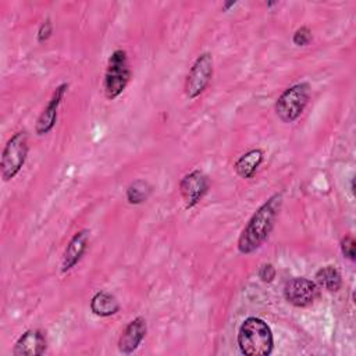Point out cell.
I'll return each instance as SVG.
<instances>
[{"label":"cell","mask_w":356,"mask_h":356,"mask_svg":"<svg viewBox=\"0 0 356 356\" xmlns=\"http://www.w3.org/2000/svg\"><path fill=\"white\" fill-rule=\"evenodd\" d=\"M281 206L282 195L274 193L253 213L238 238L239 253L250 254L261 248L274 228Z\"/></svg>","instance_id":"1"},{"label":"cell","mask_w":356,"mask_h":356,"mask_svg":"<svg viewBox=\"0 0 356 356\" xmlns=\"http://www.w3.org/2000/svg\"><path fill=\"white\" fill-rule=\"evenodd\" d=\"M238 346L246 356H268L274 348L270 325L254 316L245 318L238 330Z\"/></svg>","instance_id":"2"},{"label":"cell","mask_w":356,"mask_h":356,"mask_svg":"<svg viewBox=\"0 0 356 356\" xmlns=\"http://www.w3.org/2000/svg\"><path fill=\"white\" fill-rule=\"evenodd\" d=\"M131 67L128 54L124 49H115L107 61V68L103 79V90L107 99L114 100L127 88L131 79Z\"/></svg>","instance_id":"3"},{"label":"cell","mask_w":356,"mask_h":356,"mask_svg":"<svg viewBox=\"0 0 356 356\" xmlns=\"http://www.w3.org/2000/svg\"><path fill=\"white\" fill-rule=\"evenodd\" d=\"M310 99V85L298 82L286 88L275 102V114L282 122H293L303 113Z\"/></svg>","instance_id":"4"},{"label":"cell","mask_w":356,"mask_h":356,"mask_svg":"<svg viewBox=\"0 0 356 356\" xmlns=\"http://www.w3.org/2000/svg\"><path fill=\"white\" fill-rule=\"evenodd\" d=\"M28 150V135L25 131L15 132L7 140L0 160V171L3 181L13 179L21 171V168L25 164Z\"/></svg>","instance_id":"5"},{"label":"cell","mask_w":356,"mask_h":356,"mask_svg":"<svg viewBox=\"0 0 356 356\" xmlns=\"http://www.w3.org/2000/svg\"><path fill=\"white\" fill-rule=\"evenodd\" d=\"M213 78V56L204 51L193 61L186 79H185V95L188 99H196L209 86Z\"/></svg>","instance_id":"6"},{"label":"cell","mask_w":356,"mask_h":356,"mask_svg":"<svg viewBox=\"0 0 356 356\" xmlns=\"http://www.w3.org/2000/svg\"><path fill=\"white\" fill-rule=\"evenodd\" d=\"M318 285L305 277L289 278L284 285V298L295 307H307L318 298Z\"/></svg>","instance_id":"7"},{"label":"cell","mask_w":356,"mask_h":356,"mask_svg":"<svg viewBox=\"0 0 356 356\" xmlns=\"http://www.w3.org/2000/svg\"><path fill=\"white\" fill-rule=\"evenodd\" d=\"M210 188L209 177L200 170H192L179 181V193L186 209L195 207Z\"/></svg>","instance_id":"8"},{"label":"cell","mask_w":356,"mask_h":356,"mask_svg":"<svg viewBox=\"0 0 356 356\" xmlns=\"http://www.w3.org/2000/svg\"><path fill=\"white\" fill-rule=\"evenodd\" d=\"M67 89H68V83H65V82L60 83L54 89L50 100L47 102L46 107L43 108V111L40 113V115L36 121L35 131H36L38 135H46L54 128L56 121H57V115H58V108H60V104L63 102V97H64Z\"/></svg>","instance_id":"9"},{"label":"cell","mask_w":356,"mask_h":356,"mask_svg":"<svg viewBox=\"0 0 356 356\" xmlns=\"http://www.w3.org/2000/svg\"><path fill=\"white\" fill-rule=\"evenodd\" d=\"M146 332H147L146 320L140 316L135 317L122 330L118 339V350L122 355H131L134 350L138 349V346L146 337Z\"/></svg>","instance_id":"10"},{"label":"cell","mask_w":356,"mask_h":356,"mask_svg":"<svg viewBox=\"0 0 356 356\" xmlns=\"http://www.w3.org/2000/svg\"><path fill=\"white\" fill-rule=\"evenodd\" d=\"M47 339L46 334L38 328L26 330L15 342L14 356H39L46 350Z\"/></svg>","instance_id":"11"},{"label":"cell","mask_w":356,"mask_h":356,"mask_svg":"<svg viewBox=\"0 0 356 356\" xmlns=\"http://www.w3.org/2000/svg\"><path fill=\"white\" fill-rule=\"evenodd\" d=\"M89 245V231L88 229H79L74 234V236L70 239L63 259H61V273H67L72 270L85 254Z\"/></svg>","instance_id":"12"},{"label":"cell","mask_w":356,"mask_h":356,"mask_svg":"<svg viewBox=\"0 0 356 356\" xmlns=\"http://www.w3.org/2000/svg\"><path fill=\"white\" fill-rule=\"evenodd\" d=\"M264 159V154H263V150L260 149H252L246 153H243L234 164V170L235 172L243 178V179H249L252 178L257 168L260 167L261 161Z\"/></svg>","instance_id":"13"},{"label":"cell","mask_w":356,"mask_h":356,"mask_svg":"<svg viewBox=\"0 0 356 356\" xmlns=\"http://www.w3.org/2000/svg\"><path fill=\"white\" fill-rule=\"evenodd\" d=\"M120 310V303L117 298L107 292L99 291L90 299V312L97 317H110Z\"/></svg>","instance_id":"14"},{"label":"cell","mask_w":356,"mask_h":356,"mask_svg":"<svg viewBox=\"0 0 356 356\" xmlns=\"http://www.w3.org/2000/svg\"><path fill=\"white\" fill-rule=\"evenodd\" d=\"M316 284L328 292H338L342 286V275L334 266H324L316 273Z\"/></svg>","instance_id":"15"},{"label":"cell","mask_w":356,"mask_h":356,"mask_svg":"<svg viewBox=\"0 0 356 356\" xmlns=\"http://www.w3.org/2000/svg\"><path fill=\"white\" fill-rule=\"evenodd\" d=\"M152 185L145 179H135L127 188V200L129 204H142L149 199Z\"/></svg>","instance_id":"16"},{"label":"cell","mask_w":356,"mask_h":356,"mask_svg":"<svg viewBox=\"0 0 356 356\" xmlns=\"http://www.w3.org/2000/svg\"><path fill=\"white\" fill-rule=\"evenodd\" d=\"M341 252L343 254V257L349 259L350 261H355L356 259V242L353 239L352 235H346L342 238L341 241Z\"/></svg>","instance_id":"17"},{"label":"cell","mask_w":356,"mask_h":356,"mask_svg":"<svg viewBox=\"0 0 356 356\" xmlns=\"http://www.w3.org/2000/svg\"><path fill=\"white\" fill-rule=\"evenodd\" d=\"M312 31L309 26H300L298 28L292 35V42L296 46H307L312 42Z\"/></svg>","instance_id":"18"},{"label":"cell","mask_w":356,"mask_h":356,"mask_svg":"<svg viewBox=\"0 0 356 356\" xmlns=\"http://www.w3.org/2000/svg\"><path fill=\"white\" fill-rule=\"evenodd\" d=\"M51 32H53V24L50 21V18H46L40 25H39V29H38V33H36V39L39 43H44L50 36H51Z\"/></svg>","instance_id":"19"},{"label":"cell","mask_w":356,"mask_h":356,"mask_svg":"<svg viewBox=\"0 0 356 356\" xmlns=\"http://www.w3.org/2000/svg\"><path fill=\"white\" fill-rule=\"evenodd\" d=\"M275 267L271 264V263H264L260 266L259 271H257V275L259 278L263 281V282H273L274 278H275Z\"/></svg>","instance_id":"20"},{"label":"cell","mask_w":356,"mask_h":356,"mask_svg":"<svg viewBox=\"0 0 356 356\" xmlns=\"http://www.w3.org/2000/svg\"><path fill=\"white\" fill-rule=\"evenodd\" d=\"M235 4H236V1H231V3H225V4H224V6H222V10H224V11H227V10H228V8H231V7H234V6H235Z\"/></svg>","instance_id":"21"},{"label":"cell","mask_w":356,"mask_h":356,"mask_svg":"<svg viewBox=\"0 0 356 356\" xmlns=\"http://www.w3.org/2000/svg\"><path fill=\"white\" fill-rule=\"evenodd\" d=\"M353 181H355V179L352 178V181H350V191H352V192H355V185H353Z\"/></svg>","instance_id":"22"}]
</instances>
